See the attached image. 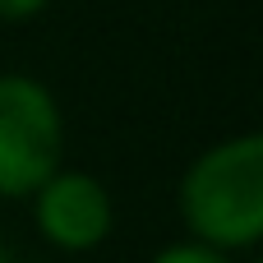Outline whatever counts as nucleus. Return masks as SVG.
Here are the masks:
<instances>
[{"instance_id":"obj_1","label":"nucleus","mask_w":263,"mask_h":263,"mask_svg":"<svg viewBox=\"0 0 263 263\" xmlns=\"http://www.w3.org/2000/svg\"><path fill=\"white\" fill-rule=\"evenodd\" d=\"M180 236L236 259H254L263 240V134L240 129L203 143L176 180Z\"/></svg>"},{"instance_id":"obj_2","label":"nucleus","mask_w":263,"mask_h":263,"mask_svg":"<svg viewBox=\"0 0 263 263\" xmlns=\"http://www.w3.org/2000/svg\"><path fill=\"white\" fill-rule=\"evenodd\" d=\"M65 106L55 88L32 69H0V203H28V194L65 166Z\"/></svg>"},{"instance_id":"obj_3","label":"nucleus","mask_w":263,"mask_h":263,"mask_svg":"<svg viewBox=\"0 0 263 263\" xmlns=\"http://www.w3.org/2000/svg\"><path fill=\"white\" fill-rule=\"evenodd\" d=\"M28 227L32 236L65 259H88L97 254L116 227H120V203L111 194V185L88 171V166H60L51 180H42L28 194Z\"/></svg>"},{"instance_id":"obj_4","label":"nucleus","mask_w":263,"mask_h":263,"mask_svg":"<svg viewBox=\"0 0 263 263\" xmlns=\"http://www.w3.org/2000/svg\"><path fill=\"white\" fill-rule=\"evenodd\" d=\"M148 263H259V259H236V254H222V250H213V245H199V240H190V236H176V240H166V245H157Z\"/></svg>"},{"instance_id":"obj_5","label":"nucleus","mask_w":263,"mask_h":263,"mask_svg":"<svg viewBox=\"0 0 263 263\" xmlns=\"http://www.w3.org/2000/svg\"><path fill=\"white\" fill-rule=\"evenodd\" d=\"M55 0H0V23H28L37 14H46Z\"/></svg>"},{"instance_id":"obj_6","label":"nucleus","mask_w":263,"mask_h":263,"mask_svg":"<svg viewBox=\"0 0 263 263\" xmlns=\"http://www.w3.org/2000/svg\"><path fill=\"white\" fill-rule=\"evenodd\" d=\"M0 263H18V259H14V250H9L5 240H0Z\"/></svg>"}]
</instances>
